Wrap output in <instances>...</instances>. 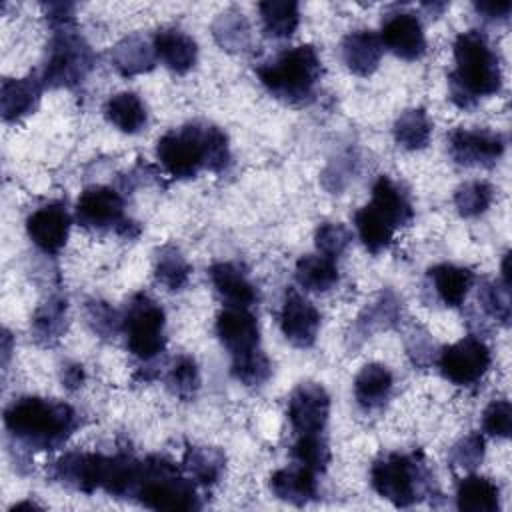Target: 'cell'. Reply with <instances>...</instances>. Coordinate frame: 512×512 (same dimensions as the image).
<instances>
[{
	"label": "cell",
	"instance_id": "6da1fadb",
	"mask_svg": "<svg viewBox=\"0 0 512 512\" xmlns=\"http://www.w3.org/2000/svg\"><path fill=\"white\" fill-rule=\"evenodd\" d=\"M156 158L170 176L180 180L194 178L202 168L220 172L230 162L228 138L214 124H184L158 140Z\"/></svg>",
	"mask_w": 512,
	"mask_h": 512
},
{
	"label": "cell",
	"instance_id": "7a4b0ae2",
	"mask_svg": "<svg viewBox=\"0 0 512 512\" xmlns=\"http://www.w3.org/2000/svg\"><path fill=\"white\" fill-rule=\"evenodd\" d=\"M456 68L448 74L450 100L458 108H472L478 98L492 96L502 86V70L488 38L466 30L454 40Z\"/></svg>",
	"mask_w": 512,
	"mask_h": 512
},
{
	"label": "cell",
	"instance_id": "3957f363",
	"mask_svg": "<svg viewBox=\"0 0 512 512\" xmlns=\"http://www.w3.org/2000/svg\"><path fill=\"white\" fill-rule=\"evenodd\" d=\"M78 420L72 406L38 396L14 400L4 410L6 430L36 450H54L62 446L74 432Z\"/></svg>",
	"mask_w": 512,
	"mask_h": 512
},
{
	"label": "cell",
	"instance_id": "277c9868",
	"mask_svg": "<svg viewBox=\"0 0 512 512\" xmlns=\"http://www.w3.org/2000/svg\"><path fill=\"white\" fill-rule=\"evenodd\" d=\"M322 62L312 44L294 46L256 68L264 88L278 100L302 106L312 100Z\"/></svg>",
	"mask_w": 512,
	"mask_h": 512
},
{
	"label": "cell",
	"instance_id": "5b68a950",
	"mask_svg": "<svg viewBox=\"0 0 512 512\" xmlns=\"http://www.w3.org/2000/svg\"><path fill=\"white\" fill-rule=\"evenodd\" d=\"M372 488L394 506L406 508L424 498L432 484V474L420 452L388 454L378 458L370 470Z\"/></svg>",
	"mask_w": 512,
	"mask_h": 512
},
{
	"label": "cell",
	"instance_id": "8992f818",
	"mask_svg": "<svg viewBox=\"0 0 512 512\" xmlns=\"http://www.w3.org/2000/svg\"><path fill=\"white\" fill-rule=\"evenodd\" d=\"M134 498L154 510H192L198 508L196 486L190 478L162 456H150L142 462L140 482Z\"/></svg>",
	"mask_w": 512,
	"mask_h": 512
},
{
	"label": "cell",
	"instance_id": "52a82bcc",
	"mask_svg": "<svg viewBox=\"0 0 512 512\" xmlns=\"http://www.w3.org/2000/svg\"><path fill=\"white\" fill-rule=\"evenodd\" d=\"M92 66L94 54L84 38L70 26L60 28L50 40L40 82L48 88H72L86 78Z\"/></svg>",
	"mask_w": 512,
	"mask_h": 512
},
{
	"label": "cell",
	"instance_id": "ba28073f",
	"mask_svg": "<svg viewBox=\"0 0 512 512\" xmlns=\"http://www.w3.org/2000/svg\"><path fill=\"white\" fill-rule=\"evenodd\" d=\"M164 310L146 294H136L122 316L128 350L140 360H152L166 346Z\"/></svg>",
	"mask_w": 512,
	"mask_h": 512
},
{
	"label": "cell",
	"instance_id": "9c48e42d",
	"mask_svg": "<svg viewBox=\"0 0 512 512\" xmlns=\"http://www.w3.org/2000/svg\"><path fill=\"white\" fill-rule=\"evenodd\" d=\"M490 360L488 346L476 336H464L442 348L436 358L440 374L456 386L476 384L490 368Z\"/></svg>",
	"mask_w": 512,
	"mask_h": 512
},
{
	"label": "cell",
	"instance_id": "30bf717a",
	"mask_svg": "<svg viewBox=\"0 0 512 512\" xmlns=\"http://www.w3.org/2000/svg\"><path fill=\"white\" fill-rule=\"evenodd\" d=\"M76 220L88 230H116L130 236L128 228L132 222L124 216L122 196L108 186L86 188L76 202Z\"/></svg>",
	"mask_w": 512,
	"mask_h": 512
},
{
	"label": "cell",
	"instance_id": "8fae6325",
	"mask_svg": "<svg viewBox=\"0 0 512 512\" xmlns=\"http://www.w3.org/2000/svg\"><path fill=\"white\" fill-rule=\"evenodd\" d=\"M286 414L298 436L320 434L330 416V396L320 384L302 382L290 394Z\"/></svg>",
	"mask_w": 512,
	"mask_h": 512
},
{
	"label": "cell",
	"instance_id": "7c38bea8",
	"mask_svg": "<svg viewBox=\"0 0 512 512\" xmlns=\"http://www.w3.org/2000/svg\"><path fill=\"white\" fill-rule=\"evenodd\" d=\"M504 136L494 130L456 128L448 136L450 156L460 166H492L504 154Z\"/></svg>",
	"mask_w": 512,
	"mask_h": 512
},
{
	"label": "cell",
	"instance_id": "4fadbf2b",
	"mask_svg": "<svg viewBox=\"0 0 512 512\" xmlns=\"http://www.w3.org/2000/svg\"><path fill=\"white\" fill-rule=\"evenodd\" d=\"M280 328L290 344L298 348H308L316 342L320 328V312L306 296L290 288L284 294L280 310Z\"/></svg>",
	"mask_w": 512,
	"mask_h": 512
},
{
	"label": "cell",
	"instance_id": "5bb4252c",
	"mask_svg": "<svg viewBox=\"0 0 512 512\" xmlns=\"http://www.w3.org/2000/svg\"><path fill=\"white\" fill-rule=\"evenodd\" d=\"M382 46L402 60H418L426 52V38L420 20L412 12H394L382 20Z\"/></svg>",
	"mask_w": 512,
	"mask_h": 512
},
{
	"label": "cell",
	"instance_id": "9a60e30c",
	"mask_svg": "<svg viewBox=\"0 0 512 512\" xmlns=\"http://www.w3.org/2000/svg\"><path fill=\"white\" fill-rule=\"evenodd\" d=\"M216 334L232 358L258 350L260 330L254 314H250L248 308L226 306L216 316Z\"/></svg>",
	"mask_w": 512,
	"mask_h": 512
},
{
	"label": "cell",
	"instance_id": "2e32d148",
	"mask_svg": "<svg viewBox=\"0 0 512 512\" xmlns=\"http://www.w3.org/2000/svg\"><path fill=\"white\" fill-rule=\"evenodd\" d=\"M30 240L46 254H58L70 232V214L64 204L52 202L34 210L26 220Z\"/></svg>",
	"mask_w": 512,
	"mask_h": 512
},
{
	"label": "cell",
	"instance_id": "e0dca14e",
	"mask_svg": "<svg viewBox=\"0 0 512 512\" xmlns=\"http://www.w3.org/2000/svg\"><path fill=\"white\" fill-rule=\"evenodd\" d=\"M100 470L102 454L66 452L54 464V478L74 490L90 494L100 488Z\"/></svg>",
	"mask_w": 512,
	"mask_h": 512
},
{
	"label": "cell",
	"instance_id": "ac0fdd59",
	"mask_svg": "<svg viewBox=\"0 0 512 512\" xmlns=\"http://www.w3.org/2000/svg\"><path fill=\"white\" fill-rule=\"evenodd\" d=\"M270 490L282 502L304 506L318 494L316 472L302 464L280 468L270 476Z\"/></svg>",
	"mask_w": 512,
	"mask_h": 512
},
{
	"label": "cell",
	"instance_id": "d6986e66",
	"mask_svg": "<svg viewBox=\"0 0 512 512\" xmlns=\"http://www.w3.org/2000/svg\"><path fill=\"white\" fill-rule=\"evenodd\" d=\"M152 46H154L156 58L162 60L164 66L176 74H186L194 66L198 56L194 38L176 28L158 30L154 34Z\"/></svg>",
	"mask_w": 512,
	"mask_h": 512
},
{
	"label": "cell",
	"instance_id": "ffe728a7",
	"mask_svg": "<svg viewBox=\"0 0 512 512\" xmlns=\"http://www.w3.org/2000/svg\"><path fill=\"white\" fill-rule=\"evenodd\" d=\"M382 54V40L372 30H354L342 40L344 64L358 76H370L378 68Z\"/></svg>",
	"mask_w": 512,
	"mask_h": 512
},
{
	"label": "cell",
	"instance_id": "44dd1931",
	"mask_svg": "<svg viewBox=\"0 0 512 512\" xmlns=\"http://www.w3.org/2000/svg\"><path fill=\"white\" fill-rule=\"evenodd\" d=\"M208 274L214 290L228 306L248 308L258 298L254 284L232 262H216L210 266Z\"/></svg>",
	"mask_w": 512,
	"mask_h": 512
},
{
	"label": "cell",
	"instance_id": "7402d4cb",
	"mask_svg": "<svg viewBox=\"0 0 512 512\" xmlns=\"http://www.w3.org/2000/svg\"><path fill=\"white\" fill-rule=\"evenodd\" d=\"M370 206L396 230L398 226H406L414 218L412 204L406 192L388 176H378L372 186V202Z\"/></svg>",
	"mask_w": 512,
	"mask_h": 512
},
{
	"label": "cell",
	"instance_id": "603a6c76",
	"mask_svg": "<svg viewBox=\"0 0 512 512\" xmlns=\"http://www.w3.org/2000/svg\"><path fill=\"white\" fill-rule=\"evenodd\" d=\"M42 94L36 78H4L0 90V110L6 122H16L34 112Z\"/></svg>",
	"mask_w": 512,
	"mask_h": 512
},
{
	"label": "cell",
	"instance_id": "cb8c5ba5",
	"mask_svg": "<svg viewBox=\"0 0 512 512\" xmlns=\"http://www.w3.org/2000/svg\"><path fill=\"white\" fill-rule=\"evenodd\" d=\"M142 462L128 454L116 456H102V470H100V488L112 496L128 498L136 494L140 482Z\"/></svg>",
	"mask_w": 512,
	"mask_h": 512
},
{
	"label": "cell",
	"instance_id": "d4e9b609",
	"mask_svg": "<svg viewBox=\"0 0 512 512\" xmlns=\"http://www.w3.org/2000/svg\"><path fill=\"white\" fill-rule=\"evenodd\" d=\"M428 278L438 298L450 308H456L466 300L476 280L470 268L456 264H436L428 270Z\"/></svg>",
	"mask_w": 512,
	"mask_h": 512
},
{
	"label": "cell",
	"instance_id": "484cf974",
	"mask_svg": "<svg viewBox=\"0 0 512 512\" xmlns=\"http://www.w3.org/2000/svg\"><path fill=\"white\" fill-rule=\"evenodd\" d=\"M394 378L384 364H366L354 378V396L364 410L380 408L392 390Z\"/></svg>",
	"mask_w": 512,
	"mask_h": 512
},
{
	"label": "cell",
	"instance_id": "4316f807",
	"mask_svg": "<svg viewBox=\"0 0 512 512\" xmlns=\"http://www.w3.org/2000/svg\"><path fill=\"white\" fill-rule=\"evenodd\" d=\"M112 66L122 76H136L142 72H148L156 64V52L154 46L142 38V36H128L120 40L112 52H110Z\"/></svg>",
	"mask_w": 512,
	"mask_h": 512
},
{
	"label": "cell",
	"instance_id": "83f0119b",
	"mask_svg": "<svg viewBox=\"0 0 512 512\" xmlns=\"http://www.w3.org/2000/svg\"><path fill=\"white\" fill-rule=\"evenodd\" d=\"M456 506L462 512H496L500 508V490L490 478L470 474L458 482Z\"/></svg>",
	"mask_w": 512,
	"mask_h": 512
},
{
	"label": "cell",
	"instance_id": "f1b7e54d",
	"mask_svg": "<svg viewBox=\"0 0 512 512\" xmlns=\"http://www.w3.org/2000/svg\"><path fill=\"white\" fill-rule=\"evenodd\" d=\"M104 116L126 134H136L146 126V106L134 92H118L104 104Z\"/></svg>",
	"mask_w": 512,
	"mask_h": 512
},
{
	"label": "cell",
	"instance_id": "f546056e",
	"mask_svg": "<svg viewBox=\"0 0 512 512\" xmlns=\"http://www.w3.org/2000/svg\"><path fill=\"white\" fill-rule=\"evenodd\" d=\"M296 282L308 292H328L338 284V268L332 258L320 254L302 256L294 270Z\"/></svg>",
	"mask_w": 512,
	"mask_h": 512
},
{
	"label": "cell",
	"instance_id": "4dcf8cb0",
	"mask_svg": "<svg viewBox=\"0 0 512 512\" xmlns=\"http://www.w3.org/2000/svg\"><path fill=\"white\" fill-rule=\"evenodd\" d=\"M258 10L268 38H288L298 28L300 10L294 0H266L258 4Z\"/></svg>",
	"mask_w": 512,
	"mask_h": 512
},
{
	"label": "cell",
	"instance_id": "1f68e13d",
	"mask_svg": "<svg viewBox=\"0 0 512 512\" xmlns=\"http://www.w3.org/2000/svg\"><path fill=\"white\" fill-rule=\"evenodd\" d=\"M182 464L190 478L208 486L220 480L226 466V456L214 446H188Z\"/></svg>",
	"mask_w": 512,
	"mask_h": 512
},
{
	"label": "cell",
	"instance_id": "d6a6232c",
	"mask_svg": "<svg viewBox=\"0 0 512 512\" xmlns=\"http://www.w3.org/2000/svg\"><path fill=\"white\" fill-rule=\"evenodd\" d=\"M398 300L392 292H382L372 304H368L354 324V334L368 338L374 332H382L392 328L398 322Z\"/></svg>",
	"mask_w": 512,
	"mask_h": 512
},
{
	"label": "cell",
	"instance_id": "836d02e7",
	"mask_svg": "<svg viewBox=\"0 0 512 512\" xmlns=\"http://www.w3.org/2000/svg\"><path fill=\"white\" fill-rule=\"evenodd\" d=\"M432 136V122L424 108L404 110L394 122V140L406 150H422Z\"/></svg>",
	"mask_w": 512,
	"mask_h": 512
},
{
	"label": "cell",
	"instance_id": "e575fe53",
	"mask_svg": "<svg viewBox=\"0 0 512 512\" xmlns=\"http://www.w3.org/2000/svg\"><path fill=\"white\" fill-rule=\"evenodd\" d=\"M354 226H356V232H358L362 244L372 254H378V252L386 250L392 242L394 228L370 204L356 210Z\"/></svg>",
	"mask_w": 512,
	"mask_h": 512
},
{
	"label": "cell",
	"instance_id": "d590c367",
	"mask_svg": "<svg viewBox=\"0 0 512 512\" xmlns=\"http://www.w3.org/2000/svg\"><path fill=\"white\" fill-rule=\"evenodd\" d=\"M190 264L176 246H162L154 258V276L168 290H182L190 278Z\"/></svg>",
	"mask_w": 512,
	"mask_h": 512
},
{
	"label": "cell",
	"instance_id": "8d00e7d4",
	"mask_svg": "<svg viewBox=\"0 0 512 512\" xmlns=\"http://www.w3.org/2000/svg\"><path fill=\"white\" fill-rule=\"evenodd\" d=\"M66 308V300L54 296L36 310L32 318V330L36 340H40L42 344H54L56 340H60L62 332L66 330Z\"/></svg>",
	"mask_w": 512,
	"mask_h": 512
},
{
	"label": "cell",
	"instance_id": "74e56055",
	"mask_svg": "<svg viewBox=\"0 0 512 512\" xmlns=\"http://www.w3.org/2000/svg\"><path fill=\"white\" fill-rule=\"evenodd\" d=\"M494 198V188L484 180H472L458 186L454 206L462 218H476L488 210Z\"/></svg>",
	"mask_w": 512,
	"mask_h": 512
},
{
	"label": "cell",
	"instance_id": "f35d334b",
	"mask_svg": "<svg viewBox=\"0 0 512 512\" xmlns=\"http://www.w3.org/2000/svg\"><path fill=\"white\" fill-rule=\"evenodd\" d=\"M230 372L244 386H260L262 382L268 380L272 366H270L268 356L262 350H254L244 356L232 358Z\"/></svg>",
	"mask_w": 512,
	"mask_h": 512
},
{
	"label": "cell",
	"instance_id": "ab89813d",
	"mask_svg": "<svg viewBox=\"0 0 512 512\" xmlns=\"http://www.w3.org/2000/svg\"><path fill=\"white\" fill-rule=\"evenodd\" d=\"M214 36L220 46L228 50H236V48L242 50L248 44V36H250V28L244 14L242 12L220 14L218 20L214 22Z\"/></svg>",
	"mask_w": 512,
	"mask_h": 512
},
{
	"label": "cell",
	"instance_id": "60d3db41",
	"mask_svg": "<svg viewBox=\"0 0 512 512\" xmlns=\"http://www.w3.org/2000/svg\"><path fill=\"white\" fill-rule=\"evenodd\" d=\"M166 382L174 396H178L182 400H190L200 386V374H198L196 362L190 356L176 358L168 372Z\"/></svg>",
	"mask_w": 512,
	"mask_h": 512
},
{
	"label": "cell",
	"instance_id": "b9f144b4",
	"mask_svg": "<svg viewBox=\"0 0 512 512\" xmlns=\"http://www.w3.org/2000/svg\"><path fill=\"white\" fill-rule=\"evenodd\" d=\"M292 458L314 472H322L330 460V452L326 440L320 434H304L294 442Z\"/></svg>",
	"mask_w": 512,
	"mask_h": 512
},
{
	"label": "cell",
	"instance_id": "7bdbcfd3",
	"mask_svg": "<svg viewBox=\"0 0 512 512\" xmlns=\"http://www.w3.org/2000/svg\"><path fill=\"white\" fill-rule=\"evenodd\" d=\"M480 304L484 312L494 318L496 322L508 324L510 320V286L502 284L500 280H488L480 288Z\"/></svg>",
	"mask_w": 512,
	"mask_h": 512
},
{
	"label": "cell",
	"instance_id": "ee69618b",
	"mask_svg": "<svg viewBox=\"0 0 512 512\" xmlns=\"http://www.w3.org/2000/svg\"><path fill=\"white\" fill-rule=\"evenodd\" d=\"M352 240V234L350 230L340 224V222H326L322 226L316 228V234H314V242H316V248L320 250L322 256H328V258H338L350 244Z\"/></svg>",
	"mask_w": 512,
	"mask_h": 512
},
{
	"label": "cell",
	"instance_id": "f6af8a7d",
	"mask_svg": "<svg viewBox=\"0 0 512 512\" xmlns=\"http://www.w3.org/2000/svg\"><path fill=\"white\" fill-rule=\"evenodd\" d=\"M484 458V438L478 432H472L460 438L450 450V462L460 470H474Z\"/></svg>",
	"mask_w": 512,
	"mask_h": 512
},
{
	"label": "cell",
	"instance_id": "bcb514c9",
	"mask_svg": "<svg viewBox=\"0 0 512 512\" xmlns=\"http://www.w3.org/2000/svg\"><path fill=\"white\" fill-rule=\"evenodd\" d=\"M484 432L496 438H508L512 432V406L508 400H492L482 416Z\"/></svg>",
	"mask_w": 512,
	"mask_h": 512
},
{
	"label": "cell",
	"instance_id": "7dc6e473",
	"mask_svg": "<svg viewBox=\"0 0 512 512\" xmlns=\"http://www.w3.org/2000/svg\"><path fill=\"white\" fill-rule=\"evenodd\" d=\"M86 320L90 328L102 338H108L118 330H122V318H118V314L106 302H100V300L88 302Z\"/></svg>",
	"mask_w": 512,
	"mask_h": 512
},
{
	"label": "cell",
	"instance_id": "c3c4849f",
	"mask_svg": "<svg viewBox=\"0 0 512 512\" xmlns=\"http://www.w3.org/2000/svg\"><path fill=\"white\" fill-rule=\"evenodd\" d=\"M46 18H48V22L52 24L54 30L68 28L72 18H74V6L66 4V2L46 4Z\"/></svg>",
	"mask_w": 512,
	"mask_h": 512
},
{
	"label": "cell",
	"instance_id": "681fc988",
	"mask_svg": "<svg viewBox=\"0 0 512 512\" xmlns=\"http://www.w3.org/2000/svg\"><path fill=\"white\" fill-rule=\"evenodd\" d=\"M474 8L478 10V14H482L486 20H506L510 10H512V2L510 0H486V2H476Z\"/></svg>",
	"mask_w": 512,
	"mask_h": 512
},
{
	"label": "cell",
	"instance_id": "f907efd6",
	"mask_svg": "<svg viewBox=\"0 0 512 512\" xmlns=\"http://www.w3.org/2000/svg\"><path fill=\"white\" fill-rule=\"evenodd\" d=\"M62 382H64V386H66L68 390H74V388L82 386V382H84V370H82V366H80V364H70V366H66L64 372H62Z\"/></svg>",
	"mask_w": 512,
	"mask_h": 512
}]
</instances>
